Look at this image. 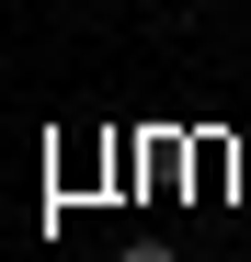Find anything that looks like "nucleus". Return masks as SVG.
<instances>
[{
    "label": "nucleus",
    "instance_id": "nucleus-1",
    "mask_svg": "<svg viewBox=\"0 0 251 262\" xmlns=\"http://www.w3.org/2000/svg\"><path fill=\"white\" fill-rule=\"evenodd\" d=\"M114 262H172V251H149V239H137V251H114Z\"/></svg>",
    "mask_w": 251,
    "mask_h": 262
}]
</instances>
